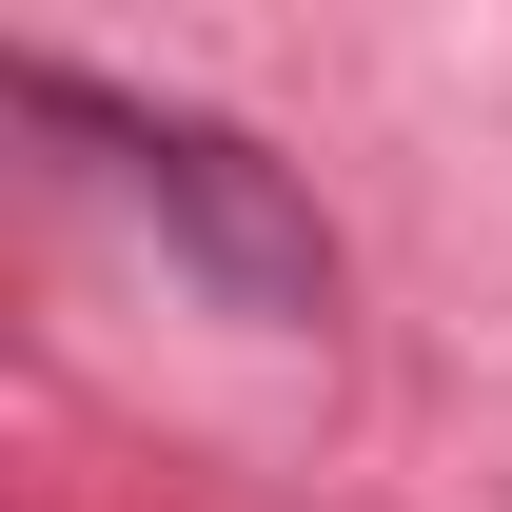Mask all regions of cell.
<instances>
[{"mask_svg": "<svg viewBox=\"0 0 512 512\" xmlns=\"http://www.w3.org/2000/svg\"><path fill=\"white\" fill-rule=\"evenodd\" d=\"M20 119H60V138H99V178L158 217V237L237 296V316H316L335 296V237H316V197L276 178L237 119H178V99H99L79 60H20Z\"/></svg>", "mask_w": 512, "mask_h": 512, "instance_id": "cell-1", "label": "cell"}]
</instances>
